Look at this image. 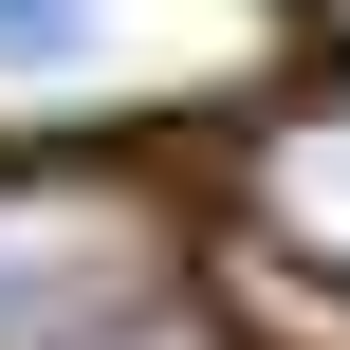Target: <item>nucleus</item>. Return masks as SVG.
<instances>
[{
  "instance_id": "nucleus-2",
  "label": "nucleus",
  "mask_w": 350,
  "mask_h": 350,
  "mask_svg": "<svg viewBox=\"0 0 350 350\" xmlns=\"http://www.w3.org/2000/svg\"><path fill=\"white\" fill-rule=\"evenodd\" d=\"M240 221L277 240V258H314L350 295V92H295L258 148H240Z\"/></svg>"
},
{
  "instance_id": "nucleus-4",
  "label": "nucleus",
  "mask_w": 350,
  "mask_h": 350,
  "mask_svg": "<svg viewBox=\"0 0 350 350\" xmlns=\"http://www.w3.org/2000/svg\"><path fill=\"white\" fill-rule=\"evenodd\" d=\"M92 350H221V332H203V314L166 295V314H129V332H92Z\"/></svg>"
},
{
  "instance_id": "nucleus-3",
  "label": "nucleus",
  "mask_w": 350,
  "mask_h": 350,
  "mask_svg": "<svg viewBox=\"0 0 350 350\" xmlns=\"http://www.w3.org/2000/svg\"><path fill=\"white\" fill-rule=\"evenodd\" d=\"M111 55V0H0V74H37V92H74Z\"/></svg>"
},
{
  "instance_id": "nucleus-1",
  "label": "nucleus",
  "mask_w": 350,
  "mask_h": 350,
  "mask_svg": "<svg viewBox=\"0 0 350 350\" xmlns=\"http://www.w3.org/2000/svg\"><path fill=\"white\" fill-rule=\"evenodd\" d=\"M185 295V240L111 166H0V350H92Z\"/></svg>"
}]
</instances>
